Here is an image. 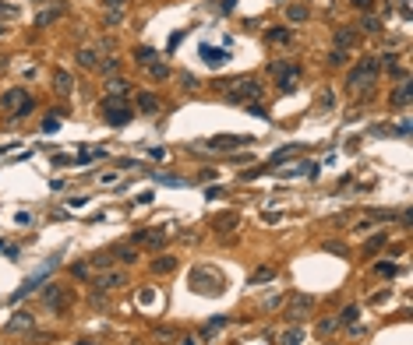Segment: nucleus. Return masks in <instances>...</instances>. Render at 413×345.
<instances>
[{"label":"nucleus","instance_id":"obj_38","mask_svg":"<svg viewBox=\"0 0 413 345\" xmlns=\"http://www.w3.org/2000/svg\"><path fill=\"white\" fill-rule=\"evenodd\" d=\"M0 14H18V11H14V7H7V4L0 0Z\"/></svg>","mask_w":413,"mask_h":345},{"label":"nucleus","instance_id":"obj_30","mask_svg":"<svg viewBox=\"0 0 413 345\" xmlns=\"http://www.w3.org/2000/svg\"><path fill=\"white\" fill-rule=\"evenodd\" d=\"M374 272H378V275H396V264H389V261H382V264H378V268H374Z\"/></svg>","mask_w":413,"mask_h":345},{"label":"nucleus","instance_id":"obj_14","mask_svg":"<svg viewBox=\"0 0 413 345\" xmlns=\"http://www.w3.org/2000/svg\"><path fill=\"white\" fill-rule=\"evenodd\" d=\"M212 225H215V229H233V225H237V215H233V211H223V215H215Z\"/></svg>","mask_w":413,"mask_h":345},{"label":"nucleus","instance_id":"obj_8","mask_svg":"<svg viewBox=\"0 0 413 345\" xmlns=\"http://www.w3.org/2000/svg\"><path fill=\"white\" fill-rule=\"evenodd\" d=\"M202 57H205L208 67H223V64L230 60V53H226V50H212V46H202Z\"/></svg>","mask_w":413,"mask_h":345},{"label":"nucleus","instance_id":"obj_22","mask_svg":"<svg viewBox=\"0 0 413 345\" xmlns=\"http://www.w3.org/2000/svg\"><path fill=\"white\" fill-rule=\"evenodd\" d=\"M282 345H304V331H286V338H282Z\"/></svg>","mask_w":413,"mask_h":345},{"label":"nucleus","instance_id":"obj_6","mask_svg":"<svg viewBox=\"0 0 413 345\" xmlns=\"http://www.w3.org/2000/svg\"><path fill=\"white\" fill-rule=\"evenodd\" d=\"M307 314H311V299H307V296H293L290 306H286V317H290V321H300V317H307Z\"/></svg>","mask_w":413,"mask_h":345},{"label":"nucleus","instance_id":"obj_17","mask_svg":"<svg viewBox=\"0 0 413 345\" xmlns=\"http://www.w3.org/2000/svg\"><path fill=\"white\" fill-rule=\"evenodd\" d=\"M265 39H269V43H286V39H290V28H269Z\"/></svg>","mask_w":413,"mask_h":345},{"label":"nucleus","instance_id":"obj_15","mask_svg":"<svg viewBox=\"0 0 413 345\" xmlns=\"http://www.w3.org/2000/svg\"><path fill=\"white\" fill-rule=\"evenodd\" d=\"M406 102H410V85H399L392 92V106H406Z\"/></svg>","mask_w":413,"mask_h":345},{"label":"nucleus","instance_id":"obj_21","mask_svg":"<svg viewBox=\"0 0 413 345\" xmlns=\"http://www.w3.org/2000/svg\"><path fill=\"white\" fill-rule=\"evenodd\" d=\"M148 74L159 81V78H170V67H166V64H148Z\"/></svg>","mask_w":413,"mask_h":345},{"label":"nucleus","instance_id":"obj_33","mask_svg":"<svg viewBox=\"0 0 413 345\" xmlns=\"http://www.w3.org/2000/svg\"><path fill=\"white\" fill-rule=\"evenodd\" d=\"M180 85H187V88H195V85H198V78H195V74H180Z\"/></svg>","mask_w":413,"mask_h":345},{"label":"nucleus","instance_id":"obj_26","mask_svg":"<svg viewBox=\"0 0 413 345\" xmlns=\"http://www.w3.org/2000/svg\"><path fill=\"white\" fill-rule=\"evenodd\" d=\"M57 88H60V92H71V74L57 70Z\"/></svg>","mask_w":413,"mask_h":345},{"label":"nucleus","instance_id":"obj_19","mask_svg":"<svg viewBox=\"0 0 413 345\" xmlns=\"http://www.w3.org/2000/svg\"><path fill=\"white\" fill-rule=\"evenodd\" d=\"M286 14H290V21H304V18H307V7H300V4H290V7H286Z\"/></svg>","mask_w":413,"mask_h":345},{"label":"nucleus","instance_id":"obj_1","mask_svg":"<svg viewBox=\"0 0 413 345\" xmlns=\"http://www.w3.org/2000/svg\"><path fill=\"white\" fill-rule=\"evenodd\" d=\"M374 81H378V60L364 57L357 67L350 70V78H346V88H350V92H371V88H374Z\"/></svg>","mask_w":413,"mask_h":345},{"label":"nucleus","instance_id":"obj_32","mask_svg":"<svg viewBox=\"0 0 413 345\" xmlns=\"http://www.w3.org/2000/svg\"><path fill=\"white\" fill-rule=\"evenodd\" d=\"M247 113H251V117H262V120H269V117H265V109H262L258 102H251V106H247Z\"/></svg>","mask_w":413,"mask_h":345},{"label":"nucleus","instance_id":"obj_10","mask_svg":"<svg viewBox=\"0 0 413 345\" xmlns=\"http://www.w3.org/2000/svg\"><path fill=\"white\" fill-rule=\"evenodd\" d=\"M135 240H145L148 247H163V240H166V229H148V233H138Z\"/></svg>","mask_w":413,"mask_h":345},{"label":"nucleus","instance_id":"obj_28","mask_svg":"<svg viewBox=\"0 0 413 345\" xmlns=\"http://www.w3.org/2000/svg\"><path fill=\"white\" fill-rule=\"evenodd\" d=\"M329 64H332V67H343V64H346V53H343V50H332Z\"/></svg>","mask_w":413,"mask_h":345},{"label":"nucleus","instance_id":"obj_4","mask_svg":"<svg viewBox=\"0 0 413 345\" xmlns=\"http://www.w3.org/2000/svg\"><path fill=\"white\" fill-rule=\"evenodd\" d=\"M240 144H251V138H240V134H215V138L205 141V148H212V151H237Z\"/></svg>","mask_w":413,"mask_h":345},{"label":"nucleus","instance_id":"obj_16","mask_svg":"<svg viewBox=\"0 0 413 345\" xmlns=\"http://www.w3.org/2000/svg\"><path fill=\"white\" fill-rule=\"evenodd\" d=\"M113 257H117V261H124V264H131V261L138 257V250H131V247H117V250H113Z\"/></svg>","mask_w":413,"mask_h":345},{"label":"nucleus","instance_id":"obj_24","mask_svg":"<svg viewBox=\"0 0 413 345\" xmlns=\"http://www.w3.org/2000/svg\"><path fill=\"white\" fill-rule=\"evenodd\" d=\"M152 57H155V50H148V46H141V50H138V64H145V67H148V64H152Z\"/></svg>","mask_w":413,"mask_h":345},{"label":"nucleus","instance_id":"obj_18","mask_svg":"<svg viewBox=\"0 0 413 345\" xmlns=\"http://www.w3.org/2000/svg\"><path fill=\"white\" fill-rule=\"evenodd\" d=\"M350 43H353V28H339V32H336V46H339V50H346Z\"/></svg>","mask_w":413,"mask_h":345},{"label":"nucleus","instance_id":"obj_12","mask_svg":"<svg viewBox=\"0 0 413 345\" xmlns=\"http://www.w3.org/2000/svg\"><path fill=\"white\" fill-rule=\"evenodd\" d=\"M138 109H141V113H159V99L145 92V95H138Z\"/></svg>","mask_w":413,"mask_h":345},{"label":"nucleus","instance_id":"obj_29","mask_svg":"<svg viewBox=\"0 0 413 345\" xmlns=\"http://www.w3.org/2000/svg\"><path fill=\"white\" fill-rule=\"evenodd\" d=\"M57 127H60V120H57V117H46V120H43V131H46V134H53Z\"/></svg>","mask_w":413,"mask_h":345},{"label":"nucleus","instance_id":"obj_7","mask_svg":"<svg viewBox=\"0 0 413 345\" xmlns=\"http://www.w3.org/2000/svg\"><path fill=\"white\" fill-rule=\"evenodd\" d=\"M96 285L99 289H120V285H128V272H106V275H99Z\"/></svg>","mask_w":413,"mask_h":345},{"label":"nucleus","instance_id":"obj_27","mask_svg":"<svg viewBox=\"0 0 413 345\" xmlns=\"http://www.w3.org/2000/svg\"><path fill=\"white\" fill-rule=\"evenodd\" d=\"M152 268H155V272H173V257H159Z\"/></svg>","mask_w":413,"mask_h":345},{"label":"nucleus","instance_id":"obj_23","mask_svg":"<svg viewBox=\"0 0 413 345\" xmlns=\"http://www.w3.org/2000/svg\"><path fill=\"white\" fill-rule=\"evenodd\" d=\"M78 64H81V67H96V53H92V50H81V53H78Z\"/></svg>","mask_w":413,"mask_h":345},{"label":"nucleus","instance_id":"obj_25","mask_svg":"<svg viewBox=\"0 0 413 345\" xmlns=\"http://www.w3.org/2000/svg\"><path fill=\"white\" fill-rule=\"evenodd\" d=\"M350 4H353L360 14H371V11H374V0H350Z\"/></svg>","mask_w":413,"mask_h":345},{"label":"nucleus","instance_id":"obj_35","mask_svg":"<svg viewBox=\"0 0 413 345\" xmlns=\"http://www.w3.org/2000/svg\"><path fill=\"white\" fill-rule=\"evenodd\" d=\"M382 243H385V233H382V236H374V240H371V243H367V250H378V247H382Z\"/></svg>","mask_w":413,"mask_h":345},{"label":"nucleus","instance_id":"obj_34","mask_svg":"<svg viewBox=\"0 0 413 345\" xmlns=\"http://www.w3.org/2000/svg\"><path fill=\"white\" fill-rule=\"evenodd\" d=\"M50 18H57V11H43V14H39V18H36V21H39V25H46V21H50Z\"/></svg>","mask_w":413,"mask_h":345},{"label":"nucleus","instance_id":"obj_20","mask_svg":"<svg viewBox=\"0 0 413 345\" xmlns=\"http://www.w3.org/2000/svg\"><path fill=\"white\" fill-rule=\"evenodd\" d=\"M269 278H275L272 268H258V272L251 275V285H258V282H269Z\"/></svg>","mask_w":413,"mask_h":345},{"label":"nucleus","instance_id":"obj_37","mask_svg":"<svg viewBox=\"0 0 413 345\" xmlns=\"http://www.w3.org/2000/svg\"><path fill=\"white\" fill-rule=\"evenodd\" d=\"M325 250H332V254H346L343 243H325Z\"/></svg>","mask_w":413,"mask_h":345},{"label":"nucleus","instance_id":"obj_3","mask_svg":"<svg viewBox=\"0 0 413 345\" xmlns=\"http://www.w3.org/2000/svg\"><path fill=\"white\" fill-rule=\"evenodd\" d=\"M131 117H135V113L124 106V99H106V102H103V120H106L110 127H124Z\"/></svg>","mask_w":413,"mask_h":345},{"label":"nucleus","instance_id":"obj_31","mask_svg":"<svg viewBox=\"0 0 413 345\" xmlns=\"http://www.w3.org/2000/svg\"><path fill=\"white\" fill-rule=\"evenodd\" d=\"M357 317H360V310H357V306H346V310H343V321H346V324H353Z\"/></svg>","mask_w":413,"mask_h":345},{"label":"nucleus","instance_id":"obj_2","mask_svg":"<svg viewBox=\"0 0 413 345\" xmlns=\"http://www.w3.org/2000/svg\"><path fill=\"white\" fill-rule=\"evenodd\" d=\"M258 92H262V88H258L255 78H237V81L226 88V102H244V106H247V102L258 99Z\"/></svg>","mask_w":413,"mask_h":345},{"label":"nucleus","instance_id":"obj_13","mask_svg":"<svg viewBox=\"0 0 413 345\" xmlns=\"http://www.w3.org/2000/svg\"><path fill=\"white\" fill-rule=\"evenodd\" d=\"M360 28H364L367 35H378V28H382V21H378L374 14H364V18H360Z\"/></svg>","mask_w":413,"mask_h":345},{"label":"nucleus","instance_id":"obj_9","mask_svg":"<svg viewBox=\"0 0 413 345\" xmlns=\"http://www.w3.org/2000/svg\"><path fill=\"white\" fill-rule=\"evenodd\" d=\"M28 95H25V88H7L4 95H0V106H18V102H25Z\"/></svg>","mask_w":413,"mask_h":345},{"label":"nucleus","instance_id":"obj_5","mask_svg":"<svg viewBox=\"0 0 413 345\" xmlns=\"http://www.w3.org/2000/svg\"><path fill=\"white\" fill-rule=\"evenodd\" d=\"M269 70H279L282 78H279V92H293L297 88V81H300V67L297 64H290V67H282V64H269Z\"/></svg>","mask_w":413,"mask_h":345},{"label":"nucleus","instance_id":"obj_36","mask_svg":"<svg viewBox=\"0 0 413 345\" xmlns=\"http://www.w3.org/2000/svg\"><path fill=\"white\" fill-rule=\"evenodd\" d=\"M233 4H237V0H219V11H223V14H230V11H233Z\"/></svg>","mask_w":413,"mask_h":345},{"label":"nucleus","instance_id":"obj_39","mask_svg":"<svg viewBox=\"0 0 413 345\" xmlns=\"http://www.w3.org/2000/svg\"><path fill=\"white\" fill-rule=\"evenodd\" d=\"M0 35H4V25H0Z\"/></svg>","mask_w":413,"mask_h":345},{"label":"nucleus","instance_id":"obj_11","mask_svg":"<svg viewBox=\"0 0 413 345\" xmlns=\"http://www.w3.org/2000/svg\"><path fill=\"white\" fill-rule=\"evenodd\" d=\"M297 151H300V144H286V148H279V151H275L272 159H269V166H279V162H286V159H290V155H297Z\"/></svg>","mask_w":413,"mask_h":345}]
</instances>
